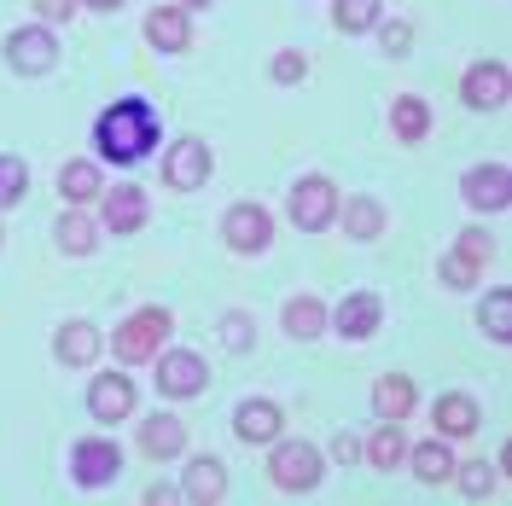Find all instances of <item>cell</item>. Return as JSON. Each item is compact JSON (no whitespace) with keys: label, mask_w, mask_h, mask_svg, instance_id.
Returning a JSON list of instances; mask_svg holds the SVG:
<instances>
[{"label":"cell","mask_w":512,"mask_h":506,"mask_svg":"<svg viewBox=\"0 0 512 506\" xmlns=\"http://www.w3.org/2000/svg\"><path fill=\"white\" fill-rule=\"evenodd\" d=\"M332 454H338L344 466H355V460H361V443H355L350 431H338V437H332Z\"/></svg>","instance_id":"39"},{"label":"cell","mask_w":512,"mask_h":506,"mask_svg":"<svg viewBox=\"0 0 512 506\" xmlns=\"http://www.w3.org/2000/svg\"><path fill=\"white\" fill-rule=\"evenodd\" d=\"M88 413H94L99 425L128 419V413H134V379H128V373H99V379L88 384Z\"/></svg>","instance_id":"12"},{"label":"cell","mask_w":512,"mask_h":506,"mask_svg":"<svg viewBox=\"0 0 512 506\" xmlns=\"http://www.w3.org/2000/svg\"><path fill=\"white\" fill-rule=\"evenodd\" d=\"M24 187H30V163L12 158V152H0V210L24 204Z\"/></svg>","instance_id":"31"},{"label":"cell","mask_w":512,"mask_h":506,"mask_svg":"<svg viewBox=\"0 0 512 506\" xmlns=\"http://www.w3.org/2000/svg\"><path fill=\"white\" fill-rule=\"evenodd\" d=\"M379 472H396L402 466V454H408V437H402V425H390V419H379V431H373V443L361 448Z\"/></svg>","instance_id":"29"},{"label":"cell","mask_w":512,"mask_h":506,"mask_svg":"<svg viewBox=\"0 0 512 506\" xmlns=\"http://www.w3.org/2000/svg\"><path fill=\"white\" fill-rule=\"evenodd\" d=\"M489 251H495V245H489V233H483V227H466V233H460V256H472V262H489Z\"/></svg>","instance_id":"37"},{"label":"cell","mask_w":512,"mask_h":506,"mask_svg":"<svg viewBox=\"0 0 512 506\" xmlns=\"http://www.w3.org/2000/svg\"><path fill=\"white\" fill-rule=\"evenodd\" d=\"M6 64L18 70V76H47L53 64H59V41L47 24H24V30L6 35Z\"/></svg>","instance_id":"6"},{"label":"cell","mask_w":512,"mask_h":506,"mask_svg":"<svg viewBox=\"0 0 512 506\" xmlns=\"http://www.w3.org/2000/svg\"><path fill=\"white\" fill-rule=\"evenodd\" d=\"M286 216L303 227V233H320V227L338 216V187H332L326 175H303L286 198Z\"/></svg>","instance_id":"4"},{"label":"cell","mask_w":512,"mask_h":506,"mask_svg":"<svg viewBox=\"0 0 512 506\" xmlns=\"http://www.w3.org/2000/svg\"><path fill=\"white\" fill-rule=\"evenodd\" d=\"M53 355H59L64 367H94L99 332L88 326V320H64L59 332H53Z\"/></svg>","instance_id":"19"},{"label":"cell","mask_w":512,"mask_h":506,"mask_svg":"<svg viewBox=\"0 0 512 506\" xmlns=\"http://www.w3.org/2000/svg\"><path fill=\"white\" fill-rule=\"evenodd\" d=\"M390 134L402 140V146H419L425 134H431V105L419 94H402L396 105H390Z\"/></svg>","instance_id":"22"},{"label":"cell","mask_w":512,"mask_h":506,"mask_svg":"<svg viewBox=\"0 0 512 506\" xmlns=\"http://www.w3.org/2000/svg\"><path fill=\"white\" fill-rule=\"evenodd\" d=\"M76 6H82V0H35L41 24H64V18H76Z\"/></svg>","instance_id":"38"},{"label":"cell","mask_w":512,"mask_h":506,"mask_svg":"<svg viewBox=\"0 0 512 506\" xmlns=\"http://www.w3.org/2000/svg\"><path fill=\"white\" fill-rule=\"evenodd\" d=\"M140 448H146L152 460H175V454L187 448V419H175V413H152V419L140 425Z\"/></svg>","instance_id":"18"},{"label":"cell","mask_w":512,"mask_h":506,"mask_svg":"<svg viewBox=\"0 0 512 506\" xmlns=\"http://www.w3.org/2000/svg\"><path fill=\"white\" fill-rule=\"evenodd\" d=\"M338 216H344V233H350V239H361V245L384 233V204H379V198H350Z\"/></svg>","instance_id":"26"},{"label":"cell","mask_w":512,"mask_h":506,"mask_svg":"<svg viewBox=\"0 0 512 506\" xmlns=\"http://www.w3.org/2000/svg\"><path fill=\"white\" fill-rule=\"evenodd\" d=\"M0 245H6V227H0Z\"/></svg>","instance_id":"42"},{"label":"cell","mask_w":512,"mask_h":506,"mask_svg":"<svg viewBox=\"0 0 512 506\" xmlns=\"http://www.w3.org/2000/svg\"><path fill=\"white\" fill-rule=\"evenodd\" d=\"M379 41H384L390 59H408L414 53V24L408 18H390V24H379Z\"/></svg>","instance_id":"35"},{"label":"cell","mask_w":512,"mask_h":506,"mask_svg":"<svg viewBox=\"0 0 512 506\" xmlns=\"http://www.w3.org/2000/svg\"><path fill=\"white\" fill-rule=\"evenodd\" d=\"M222 344L233 349V355H245V349L256 344V320L245 315V309H227L222 315Z\"/></svg>","instance_id":"33"},{"label":"cell","mask_w":512,"mask_h":506,"mask_svg":"<svg viewBox=\"0 0 512 506\" xmlns=\"http://www.w3.org/2000/svg\"><path fill=\"white\" fill-rule=\"evenodd\" d=\"M268 76H274L280 88H291V82H303V76H309V53H297V47H286V53H274V64H268Z\"/></svg>","instance_id":"34"},{"label":"cell","mask_w":512,"mask_h":506,"mask_svg":"<svg viewBox=\"0 0 512 506\" xmlns=\"http://www.w3.org/2000/svg\"><path fill=\"white\" fill-rule=\"evenodd\" d=\"M483 408L466 396V390H448V396H437V408H431V425H437V437H472L478 431Z\"/></svg>","instance_id":"16"},{"label":"cell","mask_w":512,"mask_h":506,"mask_svg":"<svg viewBox=\"0 0 512 506\" xmlns=\"http://www.w3.org/2000/svg\"><path fill=\"white\" fill-rule=\"evenodd\" d=\"M210 384V367L192 349H169L158 361V396H198Z\"/></svg>","instance_id":"11"},{"label":"cell","mask_w":512,"mask_h":506,"mask_svg":"<svg viewBox=\"0 0 512 506\" xmlns=\"http://www.w3.org/2000/svg\"><path fill=\"white\" fill-rule=\"evenodd\" d=\"M82 6H94V12H123V0H82Z\"/></svg>","instance_id":"40"},{"label":"cell","mask_w":512,"mask_h":506,"mask_svg":"<svg viewBox=\"0 0 512 506\" xmlns=\"http://www.w3.org/2000/svg\"><path fill=\"white\" fill-rule=\"evenodd\" d=\"M117 472H123V448L111 443V437H88V443L70 448V477L82 489H105Z\"/></svg>","instance_id":"8"},{"label":"cell","mask_w":512,"mask_h":506,"mask_svg":"<svg viewBox=\"0 0 512 506\" xmlns=\"http://www.w3.org/2000/svg\"><path fill=\"white\" fill-rule=\"evenodd\" d=\"M280 320H286L291 338H303V344H309V338H320V332H326V303H320V297H291Z\"/></svg>","instance_id":"28"},{"label":"cell","mask_w":512,"mask_h":506,"mask_svg":"<svg viewBox=\"0 0 512 506\" xmlns=\"http://www.w3.org/2000/svg\"><path fill=\"white\" fill-rule=\"evenodd\" d=\"M460 198L472 204V210H507L512 204V175L507 163H478V169H466V181H460Z\"/></svg>","instance_id":"9"},{"label":"cell","mask_w":512,"mask_h":506,"mask_svg":"<svg viewBox=\"0 0 512 506\" xmlns=\"http://www.w3.org/2000/svg\"><path fill=\"white\" fill-rule=\"evenodd\" d=\"M94 146H99V158L117 163V169L152 158V152H158V111H152L146 99H117V105H105L99 123H94Z\"/></svg>","instance_id":"1"},{"label":"cell","mask_w":512,"mask_h":506,"mask_svg":"<svg viewBox=\"0 0 512 506\" xmlns=\"http://www.w3.org/2000/svg\"><path fill=\"white\" fill-rule=\"evenodd\" d=\"M105 227L123 239V233H140L146 227V192L140 187H111L105 192Z\"/></svg>","instance_id":"20"},{"label":"cell","mask_w":512,"mask_h":506,"mask_svg":"<svg viewBox=\"0 0 512 506\" xmlns=\"http://www.w3.org/2000/svg\"><path fill=\"white\" fill-rule=\"evenodd\" d=\"M146 41L158 47V53H187L192 47V24L181 6H152L146 12Z\"/></svg>","instance_id":"17"},{"label":"cell","mask_w":512,"mask_h":506,"mask_svg":"<svg viewBox=\"0 0 512 506\" xmlns=\"http://www.w3.org/2000/svg\"><path fill=\"white\" fill-rule=\"evenodd\" d=\"M204 6H216V0H181V12H204Z\"/></svg>","instance_id":"41"},{"label":"cell","mask_w":512,"mask_h":506,"mask_svg":"<svg viewBox=\"0 0 512 506\" xmlns=\"http://www.w3.org/2000/svg\"><path fill=\"white\" fill-rule=\"evenodd\" d=\"M181 495H187V501H198V506L222 501V495H227V466L216 460V454H192L187 477H181Z\"/></svg>","instance_id":"15"},{"label":"cell","mask_w":512,"mask_h":506,"mask_svg":"<svg viewBox=\"0 0 512 506\" xmlns=\"http://www.w3.org/2000/svg\"><path fill=\"white\" fill-rule=\"evenodd\" d=\"M99 163H88V158H70L59 169V192H64V204H88V198H99Z\"/></svg>","instance_id":"25"},{"label":"cell","mask_w":512,"mask_h":506,"mask_svg":"<svg viewBox=\"0 0 512 506\" xmlns=\"http://www.w3.org/2000/svg\"><path fill=\"white\" fill-rule=\"evenodd\" d=\"M175 332V315L169 309H158V303H146V309H134V315L117 326V338H111V349H117V361H152V355H163V338Z\"/></svg>","instance_id":"3"},{"label":"cell","mask_w":512,"mask_h":506,"mask_svg":"<svg viewBox=\"0 0 512 506\" xmlns=\"http://www.w3.org/2000/svg\"><path fill=\"white\" fill-rule=\"evenodd\" d=\"M268 477H274L280 495H309V489H320V477H326V460H320V448L303 443V437H274Z\"/></svg>","instance_id":"2"},{"label":"cell","mask_w":512,"mask_h":506,"mask_svg":"<svg viewBox=\"0 0 512 506\" xmlns=\"http://www.w3.org/2000/svg\"><path fill=\"white\" fill-rule=\"evenodd\" d=\"M507 88H512L507 64H472L466 82H460V94H466L472 111H501V105H507Z\"/></svg>","instance_id":"14"},{"label":"cell","mask_w":512,"mask_h":506,"mask_svg":"<svg viewBox=\"0 0 512 506\" xmlns=\"http://www.w3.org/2000/svg\"><path fill=\"white\" fill-rule=\"evenodd\" d=\"M402 460L414 466V477H419V483H448V477H454V454H448V437H437V443H419V448H408Z\"/></svg>","instance_id":"23"},{"label":"cell","mask_w":512,"mask_h":506,"mask_svg":"<svg viewBox=\"0 0 512 506\" xmlns=\"http://www.w3.org/2000/svg\"><path fill=\"white\" fill-rule=\"evenodd\" d=\"M280 431H286V413L274 408V402H262V396H251V402L233 408V437H239V443H251V448L274 443Z\"/></svg>","instance_id":"13"},{"label":"cell","mask_w":512,"mask_h":506,"mask_svg":"<svg viewBox=\"0 0 512 506\" xmlns=\"http://www.w3.org/2000/svg\"><path fill=\"white\" fill-rule=\"evenodd\" d=\"M210 169H216L210 140H175V146L163 152V181H169L175 192H198L204 181H210Z\"/></svg>","instance_id":"7"},{"label":"cell","mask_w":512,"mask_h":506,"mask_svg":"<svg viewBox=\"0 0 512 506\" xmlns=\"http://www.w3.org/2000/svg\"><path fill=\"white\" fill-rule=\"evenodd\" d=\"M454 477H460V489H466L472 501H483V495L495 489V466H489V460H454Z\"/></svg>","instance_id":"32"},{"label":"cell","mask_w":512,"mask_h":506,"mask_svg":"<svg viewBox=\"0 0 512 506\" xmlns=\"http://www.w3.org/2000/svg\"><path fill=\"white\" fill-rule=\"evenodd\" d=\"M53 239H59L64 256H88L99 245V227H94V216H82V210H64L59 227H53Z\"/></svg>","instance_id":"24"},{"label":"cell","mask_w":512,"mask_h":506,"mask_svg":"<svg viewBox=\"0 0 512 506\" xmlns=\"http://www.w3.org/2000/svg\"><path fill=\"white\" fill-rule=\"evenodd\" d=\"M222 239L233 256H262L274 245V216L262 210V204H233L222 216Z\"/></svg>","instance_id":"5"},{"label":"cell","mask_w":512,"mask_h":506,"mask_svg":"<svg viewBox=\"0 0 512 506\" xmlns=\"http://www.w3.org/2000/svg\"><path fill=\"white\" fill-rule=\"evenodd\" d=\"M379 18H384V6H379V0H332V30H344V35L373 30Z\"/></svg>","instance_id":"30"},{"label":"cell","mask_w":512,"mask_h":506,"mask_svg":"<svg viewBox=\"0 0 512 506\" xmlns=\"http://www.w3.org/2000/svg\"><path fill=\"white\" fill-rule=\"evenodd\" d=\"M437 274H443V285H448V291H466V285L478 280V262L454 251V256H443V268H437Z\"/></svg>","instance_id":"36"},{"label":"cell","mask_w":512,"mask_h":506,"mask_svg":"<svg viewBox=\"0 0 512 506\" xmlns=\"http://www.w3.org/2000/svg\"><path fill=\"white\" fill-rule=\"evenodd\" d=\"M379 326H384V303L373 291H350V297L338 303V315H332V332H338L344 344H367Z\"/></svg>","instance_id":"10"},{"label":"cell","mask_w":512,"mask_h":506,"mask_svg":"<svg viewBox=\"0 0 512 506\" xmlns=\"http://www.w3.org/2000/svg\"><path fill=\"white\" fill-rule=\"evenodd\" d=\"M478 326L495 338V344H512V291L507 285H495V291L478 303Z\"/></svg>","instance_id":"27"},{"label":"cell","mask_w":512,"mask_h":506,"mask_svg":"<svg viewBox=\"0 0 512 506\" xmlns=\"http://www.w3.org/2000/svg\"><path fill=\"white\" fill-rule=\"evenodd\" d=\"M373 413L390 419V425H402V419L414 413V379H408V373H384V379L373 384Z\"/></svg>","instance_id":"21"}]
</instances>
